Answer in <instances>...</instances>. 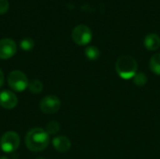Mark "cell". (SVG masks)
Wrapping results in <instances>:
<instances>
[{
    "instance_id": "7",
    "label": "cell",
    "mask_w": 160,
    "mask_h": 159,
    "mask_svg": "<svg viewBox=\"0 0 160 159\" xmlns=\"http://www.w3.org/2000/svg\"><path fill=\"white\" fill-rule=\"evenodd\" d=\"M17 51V45L11 38L0 39V59L7 60L14 56Z\"/></svg>"
},
{
    "instance_id": "2",
    "label": "cell",
    "mask_w": 160,
    "mask_h": 159,
    "mask_svg": "<svg viewBox=\"0 0 160 159\" xmlns=\"http://www.w3.org/2000/svg\"><path fill=\"white\" fill-rule=\"evenodd\" d=\"M115 70L120 78L129 80L136 75L138 71V63L132 56L123 55L117 59L115 63Z\"/></svg>"
},
{
    "instance_id": "18",
    "label": "cell",
    "mask_w": 160,
    "mask_h": 159,
    "mask_svg": "<svg viewBox=\"0 0 160 159\" xmlns=\"http://www.w3.org/2000/svg\"><path fill=\"white\" fill-rule=\"evenodd\" d=\"M4 82H5V76H4V73H3L2 69L0 68V88L3 86Z\"/></svg>"
},
{
    "instance_id": "15",
    "label": "cell",
    "mask_w": 160,
    "mask_h": 159,
    "mask_svg": "<svg viewBox=\"0 0 160 159\" xmlns=\"http://www.w3.org/2000/svg\"><path fill=\"white\" fill-rule=\"evenodd\" d=\"M45 130L49 135H56L60 131V124L56 121H52L47 125Z\"/></svg>"
},
{
    "instance_id": "16",
    "label": "cell",
    "mask_w": 160,
    "mask_h": 159,
    "mask_svg": "<svg viewBox=\"0 0 160 159\" xmlns=\"http://www.w3.org/2000/svg\"><path fill=\"white\" fill-rule=\"evenodd\" d=\"M35 46V42L32 38L30 37H25L23 38L22 40H21L20 42V47L21 49H22L23 51L25 52H28V51H31Z\"/></svg>"
},
{
    "instance_id": "13",
    "label": "cell",
    "mask_w": 160,
    "mask_h": 159,
    "mask_svg": "<svg viewBox=\"0 0 160 159\" xmlns=\"http://www.w3.org/2000/svg\"><path fill=\"white\" fill-rule=\"evenodd\" d=\"M28 89L33 94H39L43 90V83L39 80H33L29 82Z\"/></svg>"
},
{
    "instance_id": "5",
    "label": "cell",
    "mask_w": 160,
    "mask_h": 159,
    "mask_svg": "<svg viewBox=\"0 0 160 159\" xmlns=\"http://www.w3.org/2000/svg\"><path fill=\"white\" fill-rule=\"evenodd\" d=\"M73 41L79 46H85L92 40V31L85 24H79L72 30L71 34Z\"/></svg>"
},
{
    "instance_id": "12",
    "label": "cell",
    "mask_w": 160,
    "mask_h": 159,
    "mask_svg": "<svg viewBox=\"0 0 160 159\" xmlns=\"http://www.w3.org/2000/svg\"><path fill=\"white\" fill-rule=\"evenodd\" d=\"M84 54L87 57V59H89L90 61H96L99 58L100 52L98 48L96 46H88L84 51Z\"/></svg>"
},
{
    "instance_id": "20",
    "label": "cell",
    "mask_w": 160,
    "mask_h": 159,
    "mask_svg": "<svg viewBox=\"0 0 160 159\" xmlns=\"http://www.w3.org/2000/svg\"><path fill=\"white\" fill-rule=\"evenodd\" d=\"M37 159H46V158H44V157H38Z\"/></svg>"
},
{
    "instance_id": "10",
    "label": "cell",
    "mask_w": 160,
    "mask_h": 159,
    "mask_svg": "<svg viewBox=\"0 0 160 159\" xmlns=\"http://www.w3.org/2000/svg\"><path fill=\"white\" fill-rule=\"evenodd\" d=\"M143 45L148 51H156L160 47V37L155 33L148 34L143 40Z\"/></svg>"
},
{
    "instance_id": "4",
    "label": "cell",
    "mask_w": 160,
    "mask_h": 159,
    "mask_svg": "<svg viewBox=\"0 0 160 159\" xmlns=\"http://www.w3.org/2000/svg\"><path fill=\"white\" fill-rule=\"evenodd\" d=\"M21 139L18 133L8 131L4 133L0 139V148L5 153H12L20 146Z\"/></svg>"
},
{
    "instance_id": "1",
    "label": "cell",
    "mask_w": 160,
    "mask_h": 159,
    "mask_svg": "<svg viewBox=\"0 0 160 159\" xmlns=\"http://www.w3.org/2000/svg\"><path fill=\"white\" fill-rule=\"evenodd\" d=\"M50 135L41 127L30 129L25 136L24 142L27 149L31 152H41L50 144Z\"/></svg>"
},
{
    "instance_id": "17",
    "label": "cell",
    "mask_w": 160,
    "mask_h": 159,
    "mask_svg": "<svg viewBox=\"0 0 160 159\" xmlns=\"http://www.w3.org/2000/svg\"><path fill=\"white\" fill-rule=\"evenodd\" d=\"M9 7V3L8 0H0V15L8 12Z\"/></svg>"
},
{
    "instance_id": "14",
    "label": "cell",
    "mask_w": 160,
    "mask_h": 159,
    "mask_svg": "<svg viewBox=\"0 0 160 159\" xmlns=\"http://www.w3.org/2000/svg\"><path fill=\"white\" fill-rule=\"evenodd\" d=\"M132 79H133L134 84L140 87L144 86L147 83V77L143 72H137L136 75Z\"/></svg>"
},
{
    "instance_id": "6",
    "label": "cell",
    "mask_w": 160,
    "mask_h": 159,
    "mask_svg": "<svg viewBox=\"0 0 160 159\" xmlns=\"http://www.w3.org/2000/svg\"><path fill=\"white\" fill-rule=\"evenodd\" d=\"M40 111L46 114H53L57 112L61 108V101L58 97L49 95L44 97L39 103Z\"/></svg>"
},
{
    "instance_id": "19",
    "label": "cell",
    "mask_w": 160,
    "mask_h": 159,
    "mask_svg": "<svg viewBox=\"0 0 160 159\" xmlns=\"http://www.w3.org/2000/svg\"><path fill=\"white\" fill-rule=\"evenodd\" d=\"M0 159H8V157H0Z\"/></svg>"
},
{
    "instance_id": "11",
    "label": "cell",
    "mask_w": 160,
    "mask_h": 159,
    "mask_svg": "<svg viewBox=\"0 0 160 159\" xmlns=\"http://www.w3.org/2000/svg\"><path fill=\"white\" fill-rule=\"evenodd\" d=\"M149 67L151 71L160 76V52L154 54L149 62Z\"/></svg>"
},
{
    "instance_id": "8",
    "label": "cell",
    "mask_w": 160,
    "mask_h": 159,
    "mask_svg": "<svg viewBox=\"0 0 160 159\" xmlns=\"http://www.w3.org/2000/svg\"><path fill=\"white\" fill-rule=\"evenodd\" d=\"M18 104L17 96L10 90H3L0 92V106L7 110L14 109Z\"/></svg>"
},
{
    "instance_id": "9",
    "label": "cell",
    "mask_w": 160,
    "mask_h": 159,
    "mask_svg": "<svg viewBox=\"0 0 160 159\" xmlns=\"http://www.w3.org/2000/svg\"><path fill=\"white\" fill-rule=\"evenodd\" d=\"M52 145L59 153H66L71 147L70 140L66 136H56L52 139Z\"/></svg>"
},
{
    "instance_id": "3",
    "label": "cell",
    "mask_w": 160,
    "mask_h": 159,
    "mask_svg": "<svg viewBox=\"0 0 160 159\" xmlns=\"http://www.w3.org/2000/svg\"><path fill=\"white\" fill-rule=\"evenodd\" d=\"M8 84L15 92H23L28 88L29 82L23 72L21 70H13L8 76Z\"/></svg>"
}]
</instances>
